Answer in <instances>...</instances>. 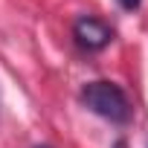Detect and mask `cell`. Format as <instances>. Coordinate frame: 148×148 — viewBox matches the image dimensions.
Returning a JSON list of instances; mask_svg holds the SVG:
<instances>
[{
    "mask_svg": "<svg viewBox=\"0 0 148 148\" xmlns=\"http://www.w3.org/2000/svg\"><path fill=\"white\" fill-rule=\"evenodd\" d=\"M82 105L113 125L131 122V102L125 90L113 82H87L82 87Z\"/></svg>",
    "mask_w": 148,
    "mask_h": 148,
    "instance_id": "6da1fadb",
    "label": "cell"
},
{
    "mask_svg": "<svg viewBox=\"0 0 148 148\" xmlns=\"http://www.w3.org/2000/svg\"><path fill=\"white\" fill-rule=\"evenodd\" d=\"M73 38H76V44H79L82 49L99 52V49H105V47L113 41V29H110L105 21L93 18V15H82L76 23H73Z\"/></svg>",
    "mask_w": 148,
    "mask_h": 148,
    "instance_id": "7a4b0ae2",
    "label": "cell"
},
{
    "mask_svg": "<svg viewBox=\"0 0 148 148\" xmlns=\"http://www.w3.org/2000/svg\"><path fill=\"white\" fill-rule=\"evenodd\" d=\"M116 3H119L125 12H134V9H139V3H142V0H116Z\"/></svg>",
    "mask_w": 148,
    "mask_h": 148,
    "instance_id": "3957f363",
    "label": "cell"
},
{
    "mask_svg": "<svg viewBox=\"0 0 148 148\" xmlns=\"http://www.w3.org/2000/svg\"><path fill=\"white\" fill-rule=\"evenodd\" d=\"M113 148H128V145H125V142H122V139H119V142H116V145H113Z\"/></svg>",
    "mask_w": 148,
    "mask_h": 148,
    "instance_id": "277c9868",
    "label": "cell"
},
{
    "mask_svg": "<svg viewBox=\"0 0 148 148\" xmlns=\"http://www.w3.org/2000/svg\"><path fill=\"white\" fill-rule=\"evenodd\" d=\"M35 148H49V145H35Z\"/></svg>",
    "mask_w": 148,
    "mask_h": 148,
    "instance_id": "5b68a950",
    "label": "cell"
}]
</instances>
